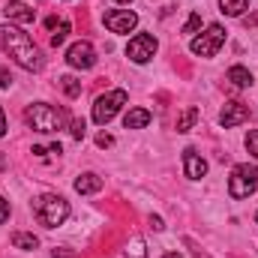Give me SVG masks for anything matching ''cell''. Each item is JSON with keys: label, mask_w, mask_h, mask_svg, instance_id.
Segmentation results:
<instances>
[{"label": "cell", "mask_w": 258, "mask_h": 258, "mask_svg": "<svg viewBox=\"0 0 258 258\" xmlns=\"http://www.w3.org/2000/svg\"><path fill=\"white\" fill-rule=\"evenodd\" d=\"M0 48L15 60L18 66H24L27 72H39L42 69V54L33 45V39L12 24H0Z\"/></svg>", "instance_id": "1"}, {"label": "cell", "mask_w": 258, "mask_h": 258, "mask_svg": "<svg viewBox=\"0 0 258 258\" xmlns=\"http://www.w3.org/2000/svg\"><path fill=\"white\" fill-rule=\"evenodd\" d=\"M24 120L36 129V132H45V135H48V132H60V129H66L69 114H66L63 108L48 105V102H36V105H30V108L24 111Z\"/></svg>", "instance_id": "2"}, {"label": "cell", "mask_w": 258, "mask_h": 258, "mask_svg": "<svg viewBox=\"0 0 258 258\" xmlns=\"http://www.w3.org/2000/svg\"><path fill=\"white\" fill-rule=\"evenodd\" d=\"M33 213H36V219L45 228H57V225H63L69 219V201L51 192L39 195V198H33Z\"/></svg>", "instance_id": "3"}, {"label": "cell", "mask_w": 258, "mask_h": 258, "mask_svg": "<svg viewBox=\"0 0 258 258\" xmlns=\"http://www.w3.org/2000/svg\"><path fill=\"white\" fill-rule=\"evenodd\" d=\"M126 99H129L126 90H108V93H102V96L93 102V123H99V126L111 123L114 114L126 105Z\"/></svg>", "instance_id": "4"}, {"label": "cell", "mask_w": 258, "mask_h": 258, "mask_svg": "<svg viewBox=\"0 0 258 258\" xmlns=\"http://www.w3.org/2000/svg\"><path fill=\"white\" fill-rule=\"evenodd\" d=\"M258 189V168L243 162V165H234L231 177H228V192L231 198H249Z\"/></svg>", "instance_id": "5"}, {"label": "cell", "mask_w": 258, "mask_h": 258, "mask_svg": "<svg viewBox=\"0 0 258 258\" xmlns=\"http://www.w3.org/2000/svg\"><path fill=\"white\" fill-rule=\"evenodd\" d=\"M222 45H225V27L222 24H210L201 36H195L189 42L192 54H198V57H213Z\"/></svg>", "instance_id": "6"}, {"label": "cell", "mask_w": 258, "mask_h": 258, "mask_svg": "<svg viewBox=\"0 0 258 258\" xmlns=\"http://www.w3.org/2000/svg\"><path fill=\"white\" fill-rule=\"evenodd\" d=\"M156 48H159V42H156V36H150V33H138V36H132L126 45V54L132 63H147L153 54H156Z\"/></svg>", "instance_id": "7"}, {"label": "cell", "mask_w": 258, "mask_h": 258, "mask_svg": "<svg viewBox=\"0 0 258 258\" xmlns=\"http://www.w3.org/2000/svg\"><path fill=\"white\" fill-rule=\"evenodd\" d=\"M66 63L72 66V69H93L96 63V51H93V45L90 42H72L69 48H66Z\"/></svg>", "instance_id": "8"}, {"label": "cell", "mask_w": 258, "mask_h": 258, "mask_svg": "<svg viewBox=\"0 0 258 258\" xmlns=\"http://www.w3.org/2000/svg\"><path fill=\"white\" fill-rule=\"evenodd\" d=\"M135 24H138V15L132 9H111V12H105V27L111 33H129Z\"/></svg>", "instance_id": "9"}, {"label": "cell", "mask_w": 258, "mask_h": 258, "mask_svg": "<svg viewBox=\"0 0 258 258\" xmlns=\"http://www.w3.org/2000/svg\"><path fill=\"white\" fill-rule=\"evenodd\" d=\"M243 120H249V108H246L243 102H225V105H222V111H219V123H222L225 129L240 126Z\"/></svg>", "instance_id": "10"}, {"label": "cell", "mask_w": 258, "mask_h": 258, "mask_svg": "<svg viewBox=\"0 0 258 258\" xmlns=\"http://www.w3.org/2000/svg\"><path fill=\"white\" fill-rule=\"evenodd\" d=\"M183 171H186L189 180H201V177L207 174V162H204V156H198L192 147L183 150Z\"/></svg>", "instance_id": "11"}, {"label": "cell", "mask_w": 258, "mask_h": 258, "mask_svg": "<svg viewBox=\"0 0 258 258\" xmlns=\"http://www.w3.org/2000/svg\"><path fill=\"white\" fill-rule=\"evenodd\" d=\"M3 15H6L9 21H18V24H30V21L36 18V12H33L27 3H21V0H9V3L3 6Z\"/></svg>", "instance_id": "12"}, {"label": "cell", "mask_w": 258, "mask_h": 258, "mask_svg": "<svg viewBox=\"0 0 258 258\" xmlns=\"http://www.w3.org/2000/svg\"><path fill=\"white\" fill-rule=\"evenodd\" d=\"M102 189V177L99 174H93V171H87V174H81L78 180H75V192L78 195H93Z\"/></svg>", "instance_id": "13"}, {"label": "cell", "mask_w": 258, "mask_h": 258, "mask_svg": "<svg viewBox=\"0 0 258 258\" xmlns=\"http://www.w3.org/2000/svg\"><path fill=\"white\" fill-rule=\"evenodd\" d=\"M150 120H153V114H150L147 108H129L126 117H123V126L126 129H144Z\"/></svg>", "instance_id": "14"}, {"label": "cell", "mask_w": 258, "mask_h": 258, "mask_svg": "<svg viewBox=\"0 0 258 258\" xmlns=\"http://www.w3.org/2000/svg\"><path fill=\"white\" fill-rule=\"evenodd\" d=\"M228 81L234 84V87H240V90H246V87H252V72L246 69V66H231L228 69Z\"/></svg>", "instance_id": "15"}, {"label": "cell", "mask_w": 258, "mask_h": 258, "mask_svg": "<svg viewBox=\"0 0 258 258\" xmlns=\"http://www.w3.org/2000/svg\"><path fill=\"white\" fill-rule=\"evenodd\" d=\"M198 117H201V111H198L195 105H189V108L177 117V132H189V129L195 126V120H198Z\"/></svg>", "instance_id": "16"}, {"label": "cell", "mask_w": 258, "mask_h": 258, "mask_svg": "<svg viewBox=\"0 0 258 258\" xmlns=\"http://www.w3.org/2000/svg\"><path fill=\"white\" fill-rule=\"evenodd\" d=\"M12 246H18V249H36L39 240H36L33 234H27V231H15V234H12Z\"/></svg>", "instance_id": "17"}, {"label": "cell", "mask_w": 258, "mask_h": 258, "mask_svg": "<svg viewBox=\"0 0 258 258\" xmlns=\"http://www.w3.org/2000/svg\"><path fill=\"white\" fill-rule=\"evenodd\" d=\"M219 6H222V12H225V15L237 18V15H243V9L249 6V0H219Z\"/></svg>", "instance_id": "18"}, {"label": "cell", "mask_w": 258, "mask_h": 258, "mask_svg": "<svg viewBox=\"0 0 258 258\" xmlns=\"http://www.w3.org/2000/svg\"><path fill=\"white\" fill-rule=\"evenodd\" d=\"M60 87H63V93L69 96V99L81 96V81H78V78H72V75H63V78H60Z\"/></svg>", "instance_id": "19"}, {"label": "cell", "mask_w": 258, "mask_h": 258, "mask_svg": "<svg viewBox=\"0 0 258 258\" xmlns=\"http://www.w3.org/2000/svg\"><path fill=\"white\" fill-rule=\"evenodd\" d=\"M66 33H69V21H60V24L54 27V33H51V45H54V48H57V45H63Z\"/></svg>", "instance_id": "20"}, {"label": "cell", "mask_w": 258, "mask_h": 258, "mask_svg": "<svg viewBox=\"0 0 258 258\" xmlns=\"http://www.w3.org/2000/svg\"><path fill=\"white\" fill-rule=\"evenodd\" d=\"M198 27H201V15H198V12H192V15L186 18V24H183V33H195Z\"/></svg>", "instance_id": "21"}, {"label": "cell", "mask_w": 258, "mask_h": 258, "mask_svg": "<svg viewBox=\"0 0 258 258\" xmlns=\"http://www.w3.org/2000/svg\"><path fill=\"white\" fill-rule=\"evenodd\" d=\"M246 150H249V153L258 159V129H252V132L246 135Z\"/></svg>", "instance_id": "22"}, {"label": "cell", "mask_w": 258, "mask_h": 258, "mask_svg": "<svg viewBox=\"0 0 258 258\" xmlns=\"http://www.w3.org/2000/svg\"><path fill=\"white\" fill-rule=\"evenodd\" d=\"M0 87H3V90H9V87H12V75H9V69H6V66H0Z\"/></svg>", "instance_id": "23"}, {"label": "cell", "mask_w": 258, "mask_h": 258, "mask_svg": "<svg viewBox=\"0 0 258 258\" xmlns=\"http://www.w3.org/2000/svg\"><path fill=\"white\" fill-rule=\"evenodd\" d=\"M9 210H12V207H9V201H6V198L0 195V225H3L6 219H9Z\"/></svg>", "instance_id": "24"}, {"label": "cell", "mask_w": 258, "mask_h": 258, "mask_svg": "<svg viewBox=\"0 0 258 258\" xmlns=\"http://www.w3.org/2000/svg\"><path fill=\"white\" fill-rule=\"evenodd\" d=\"M72 138H78V141L84 138V120H75L72 123Z\"/></svg>", "instance_id": "25"}, {"label": "cell", "mask_w": 258, "mask_h": 258, "mask_svg": "<svg viewBox=\"0 0 258 258\" xmlns=\"http://www.w3.org/2000/svg\"><path fill=\"white\" fill-rule=\"evenodd\" d=\"M96 144H99V147H111V144H114V138H111V135H105V132H102V135H99V138H96Z\"/></svg>", "instance_id": "26"}, {"label": "cell", "mask_w": 258, "mask_h": 258, "mask_svg": "<svg viewBox=\"0 0 258 258\" xmlns=\"http://www.w3.org/2000/svg\"><path fill=\"white\" fill-rule=\"evenodd\" d=\"M150 225H153V231H162L165 225H162V219L159 216H150Z\"/></svg>", "instance_id": "27"}, {"label": "cell", "mask_w": 258, "mask_h": 258, "mask_svg": "<svg viewBox=\"0 0 258 258\" xmlns=\"http://www.w3.org/2000/svg\"><path fill=\"white\" fill-rule=\"evenodd\" d=\"M6 135V114H3V108H0V138Z\"/></svg>", "instance_id": "28"}, {"label": "cell", "mask_w": 258, "mask_h": 258, "mask_svg": "<svg viewBox=\"0 0 258 258\" xmlns=\"http://www.w3.org/2000/svg\"><path fill=\"white\" fill-rule=\"evenodd\" d=\"M252 24H258V15H252V18H246V27H252Z\"/></svg>", "instance_id": "29"}, {"label": "cell", "mask_w": 258, "mask_h": 258, "mask_svg": "<svg viewBox=\"0 0 258 258\" xmlns=\"http://www.w3.org/2000/svg\"><path fill=\"white\" fill-rule=\"evenodd\" d=\"M162 258H183V255H180V252H165Z\"/></svg>", "instance_id": "30"}, {"label": "cell", "mask_w": 258, "mask_h": 258, "mask_svg": "<svg viewBox=\"0 0 258 258\" xmlns=\"http://www.w3.org/2000/svg\"><path fill=\"white\" fill-rule=\"evenodd\" d=\"M117 3H129V0H117Z\"/></svg>", "instance_id": "31"}, {"label": "cell", "mask_w": 258, "mask_h": 258, "mask_svg": "<svg viewBox=\"0 0 258 258\" xmlns=\"http://www.w3.org/2000/svg\"><path fill=\"white\" fill-rule=\"evenodd\" d=\"M255 222H258V216H255Z\"/></svg>", "instance_id": "32"}]
</instances>
